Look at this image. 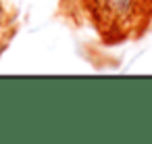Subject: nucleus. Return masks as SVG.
Segmentation results:
<instances>
[{
    "mask_svg": "<svg viewBox=\"0 0 152 144\" xmlns=\"http://www.w3.org/2000/svg\"><path fill=\"white\" fill-rule=\"evenodd\" d=\"M98 2H100V11L110 21L117 23L133 19L140 9V0H98Z\"/></svg>",
    "mask_w": 152,
    "mask_h": 144,
    "instance_id": "1",
    "label": "nucleus"
}]
</instances>
